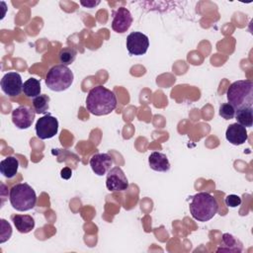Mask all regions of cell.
Wrapping results in <instances>:
<instances>
[{"instance_id": "obj_5", "label": "cell", "mask_w": 253, "mask_h": 253, "mask_svg": "<svg viewBox=\"0 0 253 253\" xmlns=\"http://www.w3.org/2000/svg\"><path fill=\"white\" fill-rule=\"evenodd\" d=\"M73 79L74 75L69 67L63 64H57L47 71L45 85L51 91L62 92L71 86Z\"/></svg>"}, {"instance_id": "obj_15", "label": "cell", "mask_w": 253, "mask_h": 253, "mask_svg": "<svg viewBox=\"0 0 253 253\" xmlns=\"http://www.w3.org/2000/svg\"><path fill=\"white\" fill-rule=\"evenodd\" d=\"M12 220L20 233H29L35 227V219L29 214H14Z\"/></svg>"}, {"instance_id": "obj_16", "label": "cell", "mask_w": 253, "mask_h": 253, "mask_svg": "<svg viewBox=\"0 0 253 253\" xmlns=\"http://www.w3.org/2000/svg\"><path fill=\"white\" fill-rule=\"evenodd\" d=\"M19 168V160L15 156H7L0 162V172L1 174L11 179L16 176Z\"/></svg>"}, {"instance_id": "obj_12", "label": "cell", "mask_w": 253, "mask_h": 253, "mask_svg": "<svg viewBox=\"0 0 253 253\" xmlns=\"http://www.w3.org/2000/svg\"><path fill=\"white\" fill-rule=\"evenodd\" d=\"M89 163L92 171L96 175L103 176L112 169L114 160L108 153H95L90 158Z\"/></svg>"}, {"instance_id": "obj_19", "label": "cell", "mask_w": 253, "mask_h": 253, "mask_svg": "<svg viewBox=\"0 0 253 253\" xmlns=\"http://www.w3.org/2000/svg\"><path fill=\"white\" fill-rule=\"evenodd\" d=\"M33 107L36 114H45L49 108V97L43 94L34 98Z\"/></svg>"}, {"instance_id": "obj_3", "label": "cell", "mask_w": 253, "mask_h": 253, "mask_svg": "<svg viewBox=\"0 0 253 253\" xmlns=\"http://www.w3.org/2000/svg\"><path fill=\"white\" fill-rule=\"evenodd\" d=\"M228 103L235 110L242 107H252L253 104V82L251 80H237L233 82L226 91Z\"/></svg>"}, {"instance_id": "obj_7", "label": "cell", "mask_w": 253, "mask_h": 253, "mask_svg": "<svg viewBox=\"0 0 253 253\" xmlns=\"http://www.w3.org/2000/svg\"><path fill=\"white\" fill-rule=\"evenodd\" d=\"M126 49L130 55H143L149 47L148 37L141 32H132L126 37Z\"/></svg>"}, {"instance_id": "obj_2", "label": "cell", "mask_w": 253, "mask_h": 253, "mask_svg": "<svg viewBox=\"0 0 253 253\" xmlns=\"http://www.w3.org/2000/svg\"><path fill=\"white\" fill-rule=\"evenodd\" d=\"M189 209L193 218L205 222L211 219L217 213L218 204L211 194L200 192L192 197Z\"/></svg>"}, {"instance_id": "obj_1", "label": "cell", "mask_w": 253, "mask_h": 253, "mask_svg": "<svg viewBox=\"0 0 253 253\" xmlns=\"http://www.w3.org/2000/svg\"><path fill=\"white\" fill-rule=\"evenodd\" d=\"M117 107V98L113 91L98 85L93 87L86 98V109L94 116H105Z\"/></svg>"}, {"instance_id": "obj_6", "label": "cell", "mask_w": 253, "mask_h": 253, "mask_svg": "<svg viewBox=\"0 0 253 253\" xmlns=\"http://www.w3.org/2000/svg\"><path fill=\"white\" fill-rule=\"evenodd\" d=\"M58 131V121L47 114L40 118L36 123V133L41 139H49L55 136Z\"/></svg>"}, {"instance_id": "obj_14", "label": "cell", "mask_w": 253, "mask_h": 253, "mask_svg": "<svg viewBox=\"0 0 253 253\" xmlns=\"http://www.w3.org/2000/svg\"><path fill=\"white\" fill-rule=\"evenodd\" d=\"M148 164L156 172H167L170 169V162L167 156L159 151H154L149 155Z\"/></svg>"}, {"instance_id": "obj_9", "label": "cell", "mask_w": 253, "mask_h": 253, "mask_svg": "<svg viewBox=\"0 0 253 253\" xmlns=\"http://www.w3.org/2000/svg\"><path fill=\"white\" fill-rule=\"evenodd\" d=\"M106 187L110 192H121L128 188V181L120 167H113L106 178Z\"/></svg>"}, {"instance_id": "obj_23", "label": "cell", "mask_w": 253, "mask_h": 253, "mask_svg": "<svg viewBox=\"0 0 253 253\" xmlns=\"http://www.w3.org/2000/svg\"><path fill=\"white\" fill-rule=\"evenodd\" d=\"M222 242L224 243V245L228 246L229 248L227 249V251H240L239 249H237L236 247V239L229 233H224L222 235Z\"/></svg>"}, {"instance_id": "obj_10", "label": "cell", "mask_w": 253, "mask_h": 253, "mask_svg": "<svg viewBox=\"0 0 253 253\" xmlns=\"http://www.w3.org/2000/svg\"><path fill=\"white\" fill-rule=\"evenodd\" d=\"M36 112L28 106H19L12 111V122L20 129L29 128L35 119Z\"/></svg>"}, {"instance_id": "obj_4", "label": "cell", "mask_w": 253, "mask_h": 253, "mask_svg": "<svg viewBox=\"0 0 253 253\" xmlns=\"http://www.w3.org/2000/svg\"><path fill=\"white\" fill-rule=\"evenodd\" d=\"M9 201L16 211H27L36 206L37 195L29 184L18 183L10 189Z\"/></svg>"}, {"instance_id": "obj_22", "label": "cell", "mask_w": 253, "mask_h": 253, "mask_svg": "<svg viewBox=\"0 0 253 253\" xmlns=\"http://www.w3.org/2000/svg\"><path fill=\"white\" fill-rule=\"evenodd\" d=\"M1 232H0V243H4L7 241L12 235V227L9 222L5 219H1Z\"/></svg>"}, {"instance_id": "obj_20", "label": "cell", "mask_w": 253, "mask_h": 253, "mask_svg": "<svg viewBox=\"0 0 253 253\" xmlns=\"http://www.w3.org/2000/svg\"><path fill=\"white\" fill-rule=\"evenodd\" d=\"M76 55H77V51L75 48L66 46V47H63L60 49V51L58 53V58H59V61L61 64L67 66L75 60Z\"/></svg>"}, {"instance_id": "obj_13", "label": "cell", "mask_w": 253, "mask_h": 253, "mask_svg": "<svg viewBox=\"0 0 253 253\" xmlns=\"http://www.w3.org/2000/svg\"><path fill=\"white\" fill-rule=\"evenodd\" d=\"M225 137L228 142L233 145H241L248 139V133L246 127L234 123L228 126L225 131Z\"/></svg>"}, {"instance_id": "obj_11", "label": "cell", "mask_w": 253, "mask_h": 253, "mask_svg": "<svg viewBox=\"0 0 253 253\" xmlns=\"http://www.w3.org/2000/svg\"><path fill=\"white\" fill-rule=\"evenodd\" d=\"M132 24V16L128 9L125 7H119L117 10L113 11L112 29L119 34L126 33L130 25Z\"/></svg>"}, {"instance_id": "obj_18", "label": "cell", "mask_w": 253, "mask_h": 253, "mask_svg": "<svg viewBox=\"0 0 253 253\" xmlns=\"http://www.w3.org/2000/svg\"><path fill=\"white\" fill-rule=\"evenodd\" d=\"M41 81L36 78H29L23 84V92L28 98H36L41 95Z\"/></svg>"}, {"instance_id": "obj_24", "label": "cell", "mask_w": 253, "mask_h": 253, "mask_svg": "<svg viewBox=\"0 0 253 253\" xmlns=\"http://www.w3.org/2000/svg\"><path fill=\"white\" fill-rule=\"evenodd\" d=\"M224 203L227 207L229 208H236L238 206H240L241 204V198L237 195H228L226 196L225 200H224Z\"/></svg>"}, {"instance_id": "obj_25", "label": "cell", "mask_w": 253, "mask_h": 253, "mask_svg": "<svg viewBox=\"0 0 253 253\" xmlns=\"http://www.w3.org/2000/svg\"><path fill=\"white\" fill-rule=\"evenodd\" d=\"M80 4L85 8H95L97 5L100 4V1L95 0H87V1H80Z\"/></svg>"}, {"instance_id": "obj_21", "label": "cell", "mask_w": 253, "mask_h": 253, "mask_svg": "<svg viewBox=\"0 0 253 253\" xmlns=\"http://www.w3.org/2000/svg\"><path fill=\"white\" fill-rule=\"evenodd\" d=\"M219 116L224 120H231L235 116V108L229 103L221 104L219 107Z\"/></svg>"}, {"instance_id": "obj_26", "label": "cell", "mask_w": 253, "mask_h": 253, "mask_svg": "<svg viewBox=\"0 0 253 253\" xmlns=\"http://www.w3.org/2000/svg\"><path fill=\"white\" fill-rule=\"evenodd\" d=\"M71 175H72V171H71V169L68 168V167H64V168L61 170V172H60L61 178L65 179V180H68V179L71 177Z\"/></svg>"}, {"instance_id": "obj_8", "label": "cell", "mask_w": 253, "mask_h": 253, "mask_svg": "<svg viewBox=\"0 0 253 253\" xmlns=\"http://www.w3.org/2000/svg\"><path fill=\"white\" fill-rule=\"evenodd\" d=\"M0 85L2 91L9 97L18 96L23 91L22 77L18 72L15 71L4 74L1 79Z\"/></svg>"}, {"instance_id": "obj_17", "label": "cell", "mask_w": 253, "mask_h": 253, "mask_svg": "<svg viewBox=\"0 0 253 253\" xmlns=\"http://www.w3.org/2000/svg\"><path fill=\"white\" fill-rule=\"evenodd\" d=\"M235 118L239 125L245 127H251L253 125L252 107H242L235 110Z\"/></svg>"}]
</instances>
